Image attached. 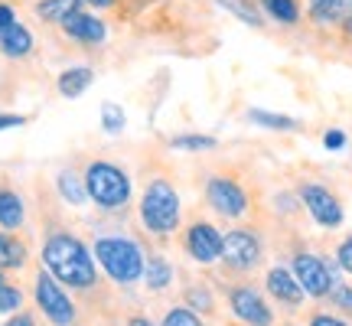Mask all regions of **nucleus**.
I'll list each match as a JSON object with an SVG mask.
<instances>
[{
  "label": "nucleus",
  "instance_id": "nucleus-1",
  "mask_svg": "<svg viewBox=\"0 0 352 326\" xmlns=\"http://www.w3.org/2000/svg\"><path fill=\"white\" fill-rule=\"evenodd\" d=\"M43 261L59 281L72 284V287H91V281H95L91 254L72 235H52L46 241V248H43Z\"/></svg>",
  "mask_w": 352,
  "mask_h": 326
},
{
  "label": "nucleus",
  "instance_id": "nucleus-2",
  "mask_svg": "<svg viewBox=\"0 0 352 326\" xmlns=\"http://www.w3.org/2000/svg\"><path fill=\"white\" fill-rule=\"evenodd\" d=\"M98 261L104 264V271L118 281V284H131L144 274V251L138 248V241L131 239H98L95 245Z\"/></svg>",
  "mask_w": 352,
  "mask_h": 326
},
{
  "label": "nucleus",
  "instance_id": "nucleus-3",
  "mask_svg": "<svg viewBox=\"0 0 352 326\" xmlns=\"http://www.w3.org/2000/svg\"><path fill=\"white\" fill-rule=\"evenodd\" d=\"M140 219L157 235L173 232L179 226V196H176V189L164 180H153L147 193H144V202H140Z\"/></svg>",
  "mask_w": 352,
  "mask_h": 326
},
{
  "label": "nucleus",
  "instance_id": "nucleus-4",
  "mask_svg": "<svg viewBox=\"0 0 352 326\" xmlns=\"http://www.w3.org/2000/svg\"><path fill=\"white\" fill-rule=\"evenodd\" d=\"M85 189L101 209H118L131 199V180L114 163H91L85 173Z\"/></svg>",
  "mask_w": 352,
  "mask_h": 326
},
{
  "label": "nucleus",
  "instance_id": "nucleus-5",
  "mask_svg": "<svg viewBox=\"0 0 352 326\" xmlns=\"http://www.w3.org/2000/svg\"><path fill=\"white\" fill-rule=\"evenodd\" d=\"M206 199L212 206L219 215H226V219H239L245 215L248 209V196H245V189L235 183V180H226V176H215L209 180V186H206Z\"/></svg>",
  "mask_w": 352,
  "mask_h": 326
},
{
  "label": "nucleus",
  "instance_id": "nucleus-6",
  "mask_svg": "<svg viewBox=\"0 0 352 326\" xmlns=\"http://www.w3.org/2000/svg\"><path fill=\"white\" fill-rule=\"evenodd\" d=\"M300 199H303V206H307V213L314 215V219L323 228L342 226V206H340V199H336V196H333L327 186L307 183V186L300 189Z\"/></svg>",
  "mask_w": 352,
  "mask_h": 326
},
{
  "label": "nucleus",
  "instance_id": "nucleus-7",
  "mask_svg": "<svg viewBox=\"0 0 352 326\" xmlns=\"http://www.w3.org/2000/svg\"><path fill=\"white\" fill-rule=\"evenodd\" d=\"M294 274L300 281L303 294H310V297H327L329 290L336 287L333 284V271L316 254H297L294 258Z\"/></svg>",
  "mask_w": 352,
  "mask_h": 326
},
{
  "label": "nucleus",
  "instance_id": "nucleus-8",
  "mask_svg": "<svg viewBox=\"0 0 352 326\" xmlns=\"http://www.w3.org/2000/svg\"><path fill=\"white\" fill-rule=\"evenodd\" d=\"M36 301H39V307H43V314L50 316L56 326H69L76 320V307L69 303V297L59 290V284H56L50 274L36 277Z\"/></svg>",
  "mask_w": 352,
  "mask_h": 326
},
{
  "label": "nucleus",
  "instance_id": "nucleus-9",
  "mask_svg": "<svg viewBox=\"0 0 352 326\" xmlns=\"http://www.w3.org/2000/svg\"><path fill=\"white\" fill-rule=\"evenodd\" d=\"M222 261L228 268H235V271H248V268L261 261V241L245 228L232 232L228 239H222Z\"/></svg>",
  "mask_w": 352,
  "mask_h": 326
},
{
  "label": "nucleus",
  "instance_id": "nucleus-10",
  "mask_svg": "<svg viewBox=\"0 0 352 326\" xmlns=\"http://www.w3.org/2000/svg\"><path fill=\"white\" fill-rule=\"evenodd\" d=\"M186 248H189V254H192L196 261L212 264L215 258H222V235H219L212 226L196 222V226L189 228V235H186Z\"/></svg>",
  "mask_w": 352,
  "mask_h": 326
},
{
  "label": "nucleus",
  "instance_id": "nucleus-11",
  "mask_svg": "<svg viewBox=\"0 0 352 326\" xmlns=\"http://www.w3.org/2000/svg\"><path fill=\"white\" fill-rule=\"evenodd\" d=\"M232 310H235V316L239 320H245L248 326H271V310L264 307L261 294H254L252 287H239L232 290Z\"/></svg>",
  "mask_w": 352,
  "mask_h": 326
},
{
  "label": "nucleus",
  "instance_id": "nucleus-12",
  "mask_svg": "<svg viewBox=\"0 0 352 326\" xmlns=\"http://www.w3.org/2000/svg\"><path fill=\"white\" fill-rule=\"evenodd\" d=\"M267 290L274 294L280 303H290V307H297L303 301V287L297 274H290L287 268H271L267 271Z\"/></svg>",
  "mask_w": 352,
  "mask_h": 326
},
{
  "label": "nucleus",
  "instance_id": "nucleus-13",
  "mask_svg": "<svg viewBox=\"0 0 352 326\" xmlns=\"http://www.w3.org/2000/svg\"><path fill=\"white\" fill-rule=\"evenodd\" d=\"M63 30L72 39H78V43H101L104 39V23L98 17H88V13H78V10L72 17H65Z\"/></svg>",
  "mask_w": 352,
  "mask_h": 326
},
{
  "label": "nucleus",
  "instance_id": "nucleus-14",
  "mask_svg": "<svg viewBox=\"0 0 352 326\" xmlns=\"http://www.w3.org/2000/svg\"><path fill=\"white\" fill-rule=\"evenodd\" d=\"M30 50H33V36H30L26 26L13 23V26H3V30H0V52H3V56L20 59V56H26Z\"/></svg>",
  "mask_w": 352,
  "mask_h": 326
},
{
  "label": "nucleus",
  "instance_id": "nucleus-15",
  "mask_svg": "<svg viewBox=\"0 0 352 326\" xmlns=\"http://www.w3.org/2000/svg\"><path fill=\"white\" fill-rule=\"evenodd\" d=\"M88 85H91V69H88V65L65 69L63 76H59V91H63V98H78Z\"/></svg>",
  "mask_w": 352,
  "mask_h": 326
},
{
  "label": "nucleus",
  "instance_id": "nucleus-16",
  "mask_svg": "<svg viewBox=\"0 0 352 326\" xmlns=\"http://www.w3.org/2000/svg\"><path fill=\"white\" fill-rule=\"evenodd\" d=\"M342 17H346V0H310V20L314 23H340Z\"/></svg>",
  "mask_w": 352,
  "mask_h": 326
},
{
  "label": "nucleus",
  "instance_id": "nucleus-17",
  "mask_svg": "<svg viewBox=\"0 0 352 326\" xmlns=\"http://www.w3.org/2000/svg\"><path fill=\"white\" fill-rule=\"evenodd\" d=\"M20 222H23V199L10 189H0V226L16 228Z\"/></svg>",
  "mask_w": 352,
  "mask_h": 326
},
{
  "label": "nucleus",
  "instance_id": "nucleus-18",
  "mask_svg": "<svg viewBox=\"0 0 352 326\" xmlns=\"http://www.w3.org/2000/svg\"><path fill=\"white\" fill-rule=\"evenodd\" d=\"M78 3H82V0H43V3H36V13L43 20L63 23L65 17H72V13L78 10Z\"/></svg>",
  "mask_w": 352,
  "mask_h": 326
},
{
  "label": "nucleus",
  "instance_id": "nucleus-19",
  "mask_svg": "<svg viewBox=\"0 0 352 326\" xmlns=\"http://www.w3.org/2000/svg\"><path fill=\"white\" fill-rule=\"evenodd\" d=\"M248 121L258 127H267V131H294V127H297V121L287 118V114L261 111V108H252V111H248Z\"/></svg>",
  "mask_w": 352,
  "mask_h": 326
},
{
  "label": "nucleus",
  "instance_id": "nucleus-20",
  "mask_svg": "<svg viewBox=\"0 0 352 326\" xmlns=\"http://www.w3.org/2000/svg\"><path fill=\"white\" fill-rule=\"evenodd\" d=\"M264 10L271 13V20H277V23H287L294 26L297 20H300V7H297V0H261Z\"/></svg>",
  "mask_w": 352,
  "mask_h": 326
},
{
  "label": "nucleus",
  "instance_id": "nucleus-21",
  "mask_svg": "<svg viewBox=\"0 0 352 326\" xmlns=\"http://www.w3.org/2000/svg\"><path fill=\"white\" fill-rule=\"evenodd\" d=\"M23 261H26L23 245H20L16 239H10V235H3V232H0V268H20Z\"/></svg>",
  "mask_w": 352,
  "mask_h": 326
},
{
  "label": "nucleus",
  "instance_id": "nucleus-22",
  "mask_svg": "<svg viewBox=\"0 0 352 326\" xmlns=\"http://www.w3.org/2000/svg\"><path fill=\"white\" fill-rule=\"evenodd\" d=\"M144 274H147V287L151 290H164L170 281H173V268L160 258H151V264L144 268Z\"/></svg>",
  "mask_w": 352,
  "mask_h": 326
},
{
  "label": "nucleus",
  "instance_id": "nucleus-23",
  "mask_svg": "<svg viewBox=\"0 0 352 326\" xmlns=\"http://www.w3.org/2000/svg\"><path fill=\"white\" fill-rule=\"evenodd\" d=\"M59 193H63L72 206H82V202H85V196H88L85 183H78V176L69 173V170H65V173H59Z\"/></svg>",
  "mask_w": 352,
  "mask_h": 326
},
{
  "label": "nucleus",
  "instance_id": "nucleus-24",
  "mask_svg": "<svg viewBox=\"0 0 352 326\" xmlns=\"http://www.w3.org/2000/svg\"><path fill=\"white\" fill-rule=\"evenodd\" d=\"M176 151H189V153H199V151H212L215 138H206V134H183V138L170 140Z\"/></svg>",
  "mask_w": 352,
  "mask_h": 326
},
{
  "label": "nucleus",
  "instance_id": "nucleus-25",
  "mask_svg": "<svg viewBox=\"0 0 352 326\" xmlns=\"http://www.w3.org/2000/svg\"><path fill=\"white\" fill-rule=\"evenodd\" d=\"M124 121H127L124 108H118L114 101H104V105H101V124H104L108 134H118V131L124 127Z\"/></svg>",
  "mask_w": 352,
  "mask_h": 326
},
{
  "label": "nucleus",
  "instance_id": "nucleus-26",
  "mask_svg": "<svg viewBox=\"0 0 352 326\" xmlns=\"http://www.w3.org/2000/svg\"><path fill=\"white\" fill-rule=\"evenodd\" d=\"M20 303H23V294H20V290L0 284V314H13Z\"/></svg>",
  "mask_w": 352,
  "mask_h": 326
},
{
  "label": "nucleus",
  "instance_id": "nucleus-27",
  "mask_svg": "<svg viewBox=\"0 0 352 326\" xmlns=\"http://www.w3.org/2000/svg\"><path fill=\"white\" fill-rule=\"evenodd\" d=\"M164 326H202V323H199V316L189 314V310H170Z\"/></svg>",
  "mask_w": 352,
  "mask_h": 326
},
{
  "label": "nucleus",
  "instance_id": "nucleus-28",
  "mask_svg": "<svg viewBox=\"0 0 352 326\" xmlns=\"http://www.w3.org/2000/svg\"><path fill=\"white\" fill-rule=\"evenodd\" d=\"M222 3H226L228 10L232 13H239L241 20H245V23H252V26H258L261 23V20H258V13L252 10V7H245V3H241V0H222Z\"/></svg>",
  "mask_w": 352,
  "mask_h": 326
},
{
  "label": "nucleus",
  "instance_id": "nucleus-29",
  "mask_svg": "<svg viewBox=\"0 0 352 326\" xmlns=\"http://www.w3.org/2000/svg\"><path fill=\"white\" fill-rule=\"evenodd\" d=\"M336 258H340V268H342V271H349V274H352V235L340 245V251H336Z\"/></svg>",
  "mask_w": 352,
  "mask_h": 326
},
{
  "label": "nucleus",
  "instance_id": "nucleus-30",
  "mask_svg": "<svg viewBox=\"0 0 352 326\" xmlns=\"http://www.w3.org/2000/svg\"><path fill=\"white\" fill-rule=\"evenodd\" d=\"M323 144H327V151H342V147H346V134H342V131H327Z\"/></svg>",
  "mask_w": 352,
  "mask_h": 326
},
{
  "label": "nucleus",
  "instance_id": "nucleus-31",
  "mask_svg": "<svg viewBox=\"0 0 352 326\" xmlns=\"http://www.w3.org/2000/svg\"><path fill=\"white\" fill-rule=\"evenodd\" d=\"M333 297H336V303H340L342 310L352 314V287H333Z\"/></svg>",
  "mask_w": 352,
  "mask_h": 326
},
{
  "label": "nucleus",
  "instance_id": "nucleus-32",
  "mask_svg": "<svg viewBox=\"0 0 352 326\" xmlns=\"http://www.w3.org/2000/svg\"><path fill=\"white\" fill-rule=\"evenodd\" d=\"M16 23V17H13V10L10 7H3V3H0V30H3V26H13Z\"/></svg>",
  "mask_w": 352,
  "mask_h": 326
},
{
  "label": "nucleus",
  "instance_id": "nucleus-33",
  "mask_svg": "<svg viewBox=\"0 0 352 326\" xmlns=\"http://www.w3.org/2000/svg\"><path fill=\"white\" fill-rule=\"evenodd\" d=\"M23 124V118H16V114H0V131H7V127H16Z\"/></svg>",
  "mask_w": 352,
  "mask_h": 326
},
{
  "label": "nucleus",
  "instance_id": "nucleus-34",
  "mask_svg": "<svg viewBox=\"0 0 352 326\" xmlns=\"http://www.w3.org/2000/svg\"><path fill=\"white\" fill-rule=\"evenodd\" d=\"M310 326H346L342 320H336V316H314V323Z\"/></svg>",
  "mask_w": 352,
  "mask_h": 326
},
{
  "label": "nucleus",
  "instance_id": "nucleus-35",
  "mask_svg": "<svg viewBox=\"0 0 352 326\" xmlns=\"http://www.w3.org/2000/svg\"><path fill=\"white\" fill-rule=\"evenodd\" d=\"M3 326H33V320L30 316H16V320H10V323H3Z\"/></svg>",
  "mask_w": 352,
  "mask_h": 326
},
{
  "label": "nucleus",
  "instance_id": "nucleus-36",
  "mask_svg": "<svg viewBox=\"0 0 352 326\" xmlns=\"http://www.w3.org/2000/svg\"><path fill=\"white\" fill-rule=\"evenodd\" d=\"M82 3H91V7H111V0H82Z\"/></svg>",
  "mask_w": 352,
  "mask_h": 326
},
{
  "label": "nucleus",
  "instance_id": "nucleus-37",
  "mask_svg": "<svg viewBox=\"0 0 352 326\" xmlns=\"http://www.w3.org/2000/svg\"><path fill=\"white\" fill-rule=\"evenodd\" d=\"M342 30H346V33L352 36V17H342Z\"/></svg>",
  "mask_w": 352,
  "mask_h": 326
},
{
  "label": "nucleus",
  "instance_id": "nucleus-38",
  "mask_svg": "<svg viewBox=\"0 0 352 326\" xmlns=\"http://www.w3.org/2000/svg\"><path fill=\"white\" fill-rule=\"evenodd\" d=\"M127 326H153V323H151V320H131Z\"/></svg>",
  "mask_w": 352,
  "mask_h": 326
}]
</instances>
